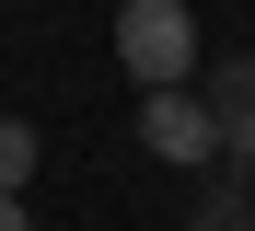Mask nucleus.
Returning a JSON list of instances; mask_svg holds the SVG:
<instances>
[{
    "label": "nucleus",
    "instance_id": "5",
    "mask_svg": "<svg viewBox=\"0 0 255 231\" xmlns=\"http://www.w3.org/2000/svg\"><path fill=\"white\" fill-rule=\"evenodd\" d=\"M197 231H255V197H232V185H209V197H197Z\"/></svg>",
    "mask_w": 255,
    "mask_h": 231
},
{
    "label": "nucleus",
    "instance_id": "4",
    "mask_svg": "<svg viewBox=\"0 0 255 231\" xmlns=\"http://www.w3.org/2000/svg\"><path fill=\"white\" fill-rule=\"evenodd\" d=\"M35 185V116H0V197Z\"/></svg>",
    "mask_w": 255,
    "mask_h": 231
},
{
    "label": "nucleus",
    "instance_id": "6",
    "mask_svg": "<svg viewBox=\"0 0 255 231\" xmlns=\"http://www.w3.org/2000/svg\"><path fill=\"white\" fill-rule=\"evenodd\" d=\"M0 231H35V208H23V197H0Z\"/></svg>",
    "mask_w": 255,
    "mask_h": 231
},
{
    "label": "nucleus",
    "instance_id": "1",
    "mask_svg": "<svg viewBox=\"0 0 255 231\" xmlns=\"http://www.w3.org/2000/svg\"><path fill=\"white\" fill-rule=\"evenodd\" d=\"M116 70L139 92L197 81V12H186V0H128V12H116Z\"/></svg>",
    "mask_w": 255,
    "mask_h": 231
},
{
    "label": "nucleus",
    "instance_id": "2",
    "mask_svg": "<svg viewBox=\"0 0 255 231\" xmlns=\"http://www.w3.org/2000/svg\"><path fill=\"white\" fill-rule=\"evenodd\" d=\"M139 151L151 162H221V127H209V92L197 81H174V92H139Z\"/></svg>",
    "mask_w": 255,
    "mask_h": 231
},
{
    "label": "nucleus",
    "instance_id": "3",
    "mask_svg": "<svg viewBox=\"0 0 255 231\" xmlns=\"http://www.w3.org/2000/svg\"><path fill=\"white\" fill-rule=\"evenodd\" d=\"M209 92V127H221V151L255 162V58H221V81H197Z\"/></svg>",
    "mask_w": 255,
    "mask_h": 231
}]
</instances>
